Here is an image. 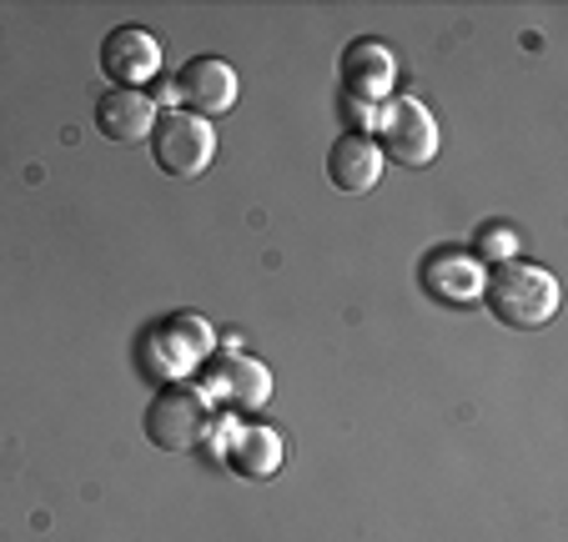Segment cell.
I'll list each match as a JSON object with an SVG mask.
<instances>
[{
	"instance_id": "6da1fadb",
	"label": "cell",
	"mask_w": 568,
	"mask_h": 542,
	"mask_svg": "<svg viewBox=\"0 0 568 542\" xmlns=\"http://www.w3.org/2000/svg\"><path fill=\"white\" fill-rule=\"evenodd\" d=\"M483 301L504 327L538 331L558 311V282L534 262H504L494 266V277H483Z\"/></svg>"
},
{
	"instance_id": "7a4b0ae2",
	"label": "cell",
	"mask_w": 568,
	"mask_h": 542,
	"mask_svg": "<svg viewBox=\"0 0 568 542\" xmlns=\"http://www.w3.org/2000/svg\"><path fill=\"white\" fill-rule=\"evenodd\" d=\"M212 402L196 387H161L146 407V437L161 452H196L212 437Z\"/></svg>"
},
{
	"instance_id": "3957f363",
	"label": "cell",
	"mask_w": 568,
	"mask_h": 542,
	"mask_svg": "<svg viewBox=\"0 0 568 542\" xmlns=\"http://www.w3.org/2000/svg\"><path fill=\"white\" fill-rule=\"evenodd\" d=\"M151 156L172 181H196L216 156L212 121L192 116V111H161L151 126Z\"/></svg>"
},
{
	"instance_id": "277c9868",
	"label": "cell",
	"mask_w": 568,
	"mask_h": 542,
	"mask_svg": "<svg viewBox=\"0 0 568 542\" xmlns=\"http://www.w3.org/2000/svg\"><path fill=\"white\" fill-rule=\"evenodd\" d=\"M377 151L383 161H397V166H428L438 156V121L428 116V106L413 96H397L387 106H377Z\"/></svg>"
},
{
	"instance_id": "5b68a950",
	"label": "cell",
	"mask_w": 568,
	"mask_h": 542,
	"mask_svg": "<svg viewBox=\"0 0 568 542\" xmlns=\"http://www.w3.org/2000/svg\"><path fill=\"white\" fill-rule=\"evenodd\" d=\"M172 85H176V101L202 121L236 106V71L222 55H196V61H186Z\"/></svg>"
},
{
	"instance_id": "8992f818",
	"label": "cell",
	"mask_w": 568,
	"mask_h": 542,
	"mask_svg": "<svg viewBox=\"0 0 568 542\" xmlns=\"http://www.w3.org/2000/svg\"><path fill=\"white\" fill-rule=\"evenodd\" d=\"M101 71L116 81V91H136L141 81L161 71V45L156 35H146L141 25H116L101 41Z\"/></svg>"
},
{
	"instance_id": "52a82bcc",
	"label": "cell",
	"mask_w": 568,
	"mask_h": 542,
	"mask_svg": "<svg viewBox=\"0 0 568 542\" xmlns=\"http://www.w3.org/2000/svg\"><path fill=\"white\" fill-rule=\"evenodd\" d=\"M151 126H156V101L141 96V91H106L97 101V131L116 146L151 141Z\"/></svg>"
},
{
	"instance_id": "ba28073f",
	"label": "cell",
	"mask_w": 568,
	"mask_h": 542,
	"mask_svg": "<svg viewBox=\"0 0 568 542\" xmlns=\"http://www.w3.org/2000/svg\"><path fill=\"white\" fill-rule=\"evenodd\" d=\"M377 176H383V151H377L373 136L363 131H347L343 141H333L327 151V181H333L337 192H373Z\"/></svg>"
},
{
	"instance_id": "9c48e42d",
	"label": "cell",
	"mask_w": 568,
	"mask_h": 542,
	"mask_svg": "<svg viewBox=\"0 0 568 542\" xmlns=\"http://www.w3.org/2000/svg\"><path fill=\"white\" fill-rule=\"evenodd\" d=\"M282 458H287V447H282V437L272 432V427L262 422H247V427H232V437H226V468L236 472V478H277Z\"/></svg>"
},
{
	"instance_id": "30bf717a",
	"label": "cell",
	"mask_w": 568,
	"mask_h": 542,
	"mask_svg": "<svg viewBox=\"0 0 568 542\" xmlns=\"http://www.w3.org/2000/svg\"><path fill=\"white\" fill-rule=\"evenodd\" d=\"M393 51L377 41H353L343 55V85L353 101H367V111H377V96H387L393 85Z\"/></svg>"
},
{
	"instance_id": "8fae6325",
	"label": "cell",
	"mask_w": 568,
	"mask_h": 542,
	"mask_svg": "<svg viewBox=\"0 0 568 542\" xmlns=\"http://www.w3.org/2000/svg\"><path fill=\"white\" fill-rule=\"evenodd\" d=\"M483 262L463 252H438L428 266H423V287L433 292L438 301H478L483 297Z\"/></svg>"
},
{
	"instance_id": "7c38bea8",
	"label": "cell",
	"mask_w": 568,
	"mask_h": 542,
	"mask_svg": "<svg viewBox=\"0 0 568 542\" xmlns=\"http://www.w3.org/2000/svg\"><path fill=\"white\" fill-rule=\"evenodd\" d=\"M212 392H222L232 407L252 412V407H262L272 397V377H267V367L252 357H226L212 372Z\"/></svg>"
},
{
	"instance_id": "4fadbf2b",
	"label": "cell",
	"mask_w": 568,
	"mask_h": 542,
	"mask_svg": "<svg viewBox=\"0 0 568 542\" xmlns=\"http://www.w3.org/2000/svg\"><path fill=\"white\" fill-rule=\"evenodd\" d=\"M514 246H518V236L508 232V226H488V232L478 236V256L483 262H498V266L514 262Z\"/></svg>"
}]
</instances>
